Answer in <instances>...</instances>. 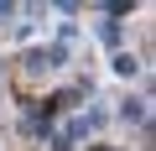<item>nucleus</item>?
Masks as SVG:
<instances>
[{"label":"nucleus","instance_id":"obj_1","mask_svg":"<svg viewBox=\"0 0 156 151\" xmlns=\"http://www.w3.org/2000/svg\"><path fill=\"white\" fill-rule=\"evenodd\" d=\"M115 73H120V78H135V73H140V57L135 52H115Z\"/></svg>","mask_w":156,"mask_h":151},{"label":"nucleus","instance_id":"obj_2","mask_svg":"<svg viewBox=\"0 0 156 151\" xmlns=\"http://www.w3.org/2000/svg\"><path fill=\"white\" fill-rule=\"evenodd\" d=\"M120 120H135V125H146V99H120Z\"/></svg>","mask_w":156,"mask_h":151},{"label":"nucleus","instance_id":"obj_3","mask_svg":"<svg viewBox=\"0 0 156 151\" xmlns=\"http://www.w3.org/2000/svg\"><path fill=\"white\" fill-rule=\"evenodd\" d=\"M99 37H104L109 47H120V21H104V26H99Z\"/></svg>","mask_w":156,"mask_h":151},{"label":"nucleus","instance_id":"obj_4","mask_svg":"<svg viewBox=\"0 0 156 151\" xmlns=\"http://www.w3.org/2000/svg\"><path fill=\"white\" fill-rule=\"evenodd\" d=\"M94 151H115V146H94Z\"/></svg>","mask_w":156,"mask_h":151},{"label":"nucleus","instance_id":"obj_5","mask_svg":"<svg viewBox=\"0 0 156 151\" xmlns=\"http://www.w3.org/2000/svg\"><path fill=\"white\" fill-rule=\"evenodd\" d=\"M0 78H5V73H0Z\"/></svg>","mask_w":156,"mask_h":151}]
</instances>
